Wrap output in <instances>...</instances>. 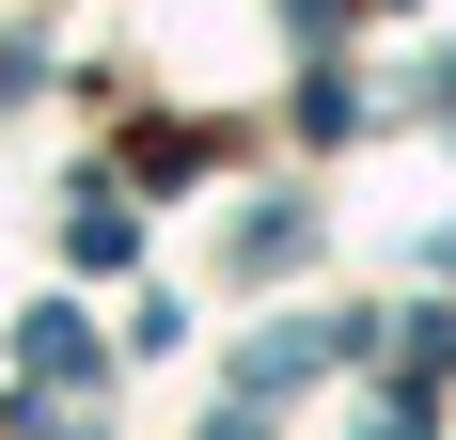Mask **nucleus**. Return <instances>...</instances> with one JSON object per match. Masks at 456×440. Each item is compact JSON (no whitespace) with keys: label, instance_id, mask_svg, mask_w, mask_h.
I'll use <instances>...</instances> for the list:
<instances>
[{"label":"nucleus","instance_id":"f257e3e1","mask_svg":"<svg viewBox=\"0 0 456 440\" xmlns=\"http://www.w3.org/2000/svg\"><path fill=\"white\" fill-rule=\"evenodd\" d=\"M16 362H32L47 394H94V330H79V314H32V346H16Z\"/></svg>","mask_w":456,"mask_h":440},{"label":"nucleus","instance_id":"f03ea898","mask_svg":"<svg viewBox=\"0 0 456 440\" xmlns=\"http://www.w3.org/2000/svg\"><path fill=\"white\" fill-rule=\"evenodd\" d=\"M63 440H94V425H63Z\"/></svg>","mask_w":456,"mask_h":440}]
</instances>
